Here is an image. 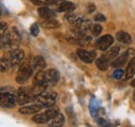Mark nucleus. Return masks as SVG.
<instances>
[{
  "label": "nucleus",
  "mask_w": 135,
  "mask_h": 127,
  "mask_svg": "<svg viewBox=\"0 0 135 127\" xmlns=\"http://www.w3.org/2000/svg\"><path fill=\"white\" fill-rule=\"evenodd\" d=\"M73 9H75V5L74 3L69 1L61 2L57 7V12H60V13H69V12H72Z\"/></svg>",
  "instance_id": "20"
},
{
  "label": "nucleus",
  "mask_w": 135,
  "mask_h": 127,
  "mask_svg": "<svg viewBox=\"0 0 135 127\" xmlns=\"http://www.w3.org/2000/svg\"><path fill=\"white\" fill-rule=\"evenodd\" d=\"M33 66H32V63L29 64L28 62H25L23 63L19 70L17 72V76H16V81L19 84H24L26 83L28 80L32 77V73H33Z\"/></svg>",
  "instance_id": "3"
},
{
  "label": "nucleus",
  "mask_w": 135,
  "mask_h": 127,
  "mask_svg": "<svg viewBox=\"0 0 135 127\" xmlns=\"http://www.w3.org/2000/svg\"><path fill=\"white\" fill-rule=\"evenodd\" d=\"M21 43V35L16 27H12L1 36V48L3 49H17Z\"/></svg>",
  "instance_id": "1"
},
{
  "label": "nucleus",
  "mask_w": 135,
  "mask_h": 127,
  "mask_svg": "<svg viewBox=\"0 0 135 127\" xmlns=\"http://www.w3.org/2000/svg\"><path fill=\"white\" fill-rule=\"evenodd\" d=\"M6 28H7V24L2 21V22L0 23V34H1V36H3V34L5 33Z\"/></svg>",
  "instance_id": "28"
},
{
  "label": "nucleus",
  "mask_w": 135,
  "mask_h": 127,
  "mask_svg": "<svg viewBox=\"0 0 135 127\" xmlns=\"http://www.w3.org/2000/svg\"><path fill=\"white\" fill-rule=\"evenodd\" d=\"M9 67H11V64L8 62L6 56H2V57H1V71L4 72V71L8 70Z\"/></svg>",
  "instance_id": "24"
},
{
  "label": "nucleus",
  "mask_w": 135,
  "mask_h": 127,
  "mask_svg": "<svg viewBox=\"0 0 135 127\" xmlns=\"http://www.w3.org/2000/svg\"><path fill=\"white\" fill-rule=\"evenodd\" d=\"M118 53H119V48L118 47H113V48H111L110 50L107 51V53L105 54V56L109 60H113V59H115L118 56Z\"/></svg>",
  "instance_id": "23"
},
{
  "label": "nucleus",
  "mask_w": 135,
  "mask_h": 127,
  "mask_svg": "<svg viewBox=\"0 0 135 127\" xmlns=\"http://www.w3.org/2000/svg\"><path fill=\"white\" fill-rule=\"evenodd\" d=\"M129 54H130V51H127V52H125L124 54H122L120 56H118L114 60H112L111 65H112L113 67H119V66H123L124 64L126 63V61L128 60V56H129Z\"/></svg>",
  "instance_id": "14"
},
{
  "label": "nucleus",
  "mask_w": 135,
  "mask_h": 127,
  "mask_svg": "<svg viewBox=\"0 0 135 127\" xmlns=\"http://www.w3.org/2000/svg\"><path fill=\"white\" fill-rule=\"evenodd\" d=\"M95 5L94 4H89V5H87V13L88 14H91L94 10H95Z\"/></svg>",
  "instance_id": "30"
},
{
  "label": "nucleus",
  "mask_w": 135,
  "mask_h": 127,
  "mask_svg": "<svg viewBox=\"0 0 135 127\" xmlns=\"http://www.w3.org/2000/svg\"><path fill=\"white\" fill-rule=\"evenodd\" d=\"M74 23H75V27H76V33L80 36H83L85 33L88 30H90V28H91V23L89 20L78 18V20H76Z\"/></svg>",
  "instance_id": "7"
},
{
  "label": "nucleus",
  "mask_w": 135,
  "mask_h": 127,
  "mask_svg": "<svg viewBox=\"0 0 135 127\" xmlns=\"http://www.w3.org/2000/svg\"><path fill=\"white\" fill-rule=\"evenodd\" d=\"M56 96L57 94L53 91H45L42 94L34 96V101L38 104H41L43 108H51L56 102Z\"/></svg>",
  "instance_id": "2"
},
{
  "label": "nucleus",
  "mask_w": 135,
  "mask_h": 127,
  "mask_svg": "<svg viewBox=\"0 0 135 127\" xmlns=\"http://www.w3.org/2000/svg\"><path fill=\"white\" fill-rule=\"evenodd\" d=\"M95 20L97 22H105L106 21V18H105L104 15H102V14H98V15L95 16Z\"/></svg>",
  "instance_id": "29"
},
{
  "label": "nucleus",
  "mask_w": 135,
  "mask_h": 127,
  "mask_svg": "<svg viewBox=\"0 0 135 127\" xmlns=\"http://www.w3.org/2000/svg\"><path fill=\"white\" fill-rule=\"evenodd\" d=\"M33 4L38 6H46V5H59L61 2L66 0H30Z\"/></svg>",
  "instance_id": "16"
},
{
  "label": "nucleus",
  "mask_w": 135,
  "mask_h": 127,
  "mask_svg": "<svg viewBox=\"0 0 135 127\" xmlns=\"http://www.w3.org/2000/svg\"><path fill=\"white\" fill-rule=\"evenodd\" d=\"M112 44H113V37L111 35L107 34V35L100 37L99 39H97L96 47L100 51H106V50H108V48H110L112 46Z\"/></svg>",
  "instance_id": "9"
},
{
  "label": "nucleus",
  "mask_w": 135,
  "mask_h": 127,
  "mask_svg": "<svg viewBox=\"0 0 135 127\" xmlns=\"http://www.w3.org/2000/svg\"><path fill=\"white\" fill-rule=\"evenodd\" d=\"M30 33L33 36H37L40 34V27H38V24L37 23H33L30 26Z\"/></svg>",
  "instance_id": "26"
},
{
  "label": "nucleus",
  "mask_w": 135,
  "mask_h": 127,
  "mask_svg": "<svg viewBox=\"0 0 135 127\" xmlns=\"http://www.w3.org/2000/svg\"><path fill=\"white\" fill-rule=\"evenodd\" d=\"M31 96H33L31 91H28L26 88H19V90L17 91V103H19L20 105L28 103L32 99Z\"/></svg>",
  "instance_id": "8"
},
{
  "label": "nucleus",
  "mask_w": 135,
  "mask_h": 127,
  "mask_svg": "<svg viewBox=\"0 0 135 127\" xmlns=\"http://www.w3.org/2000/svg\"><path fill=\"white\" fill-rule=\"evenodd\" d=\"M6 58L11 64V67H17L24 59V51L20 49H14L6 55Z\"/></svg>",
  "instance_id": "5"
},
{
  "label": "nucleus",
  "mask_w": 135,
  "mask_h": 127,
  "mask_svg": "<svg viewBox=\"0 0 135 127\" xmlns=\"http://www.w3.org/2000/svg\"><path fill=\"white\" fill-rule=\"evenodd\" d=\"M126 79L130 80L135 76V57H133L128 64V67L126 69Z\"/></svg>",
  "instance_id": "21"
},
{
  "label": "nucleus",
  "mask_w": 135,
  "mask_h": 127,
  "mask_svg": "<svg viewBox=\"0 0 135 127\" xmlns=\"http://www.w3.org/2000/svg\"><path fill=\"white\" fill-rule=\"evenodd\" d=\"M133 101H134L135 103V90H134V93H133Z\"/></svg>",
  "instance_id": "32"
},
{
  "label": "nucleus",
  "mask_w": 135,
  "mask_h": 127,
  "mask_svg": "<svg viewBox=\"0 0 135 127\" xmlns=\"http://www.w3.org/2000/svg\"><path fill=\"white\" fill-rule=\"evenodd\" d=\"M17 102V96H15L11 92H1L0 96V103L2 108H6V109H11L14 108L16 105Z\"/></svg>",
  "instance_id": "6"
},
{
  "label": "nucleus",
  "mask_w": 135,
  "mask_h": 127,
  "mask_svg": "<svg viewBox=\"0 0 135 127\" xmlns=\"http://www.w3.org/2000/svg\"><path fill=\"white\" fill-rule=\"evenodd\" d=\"M42 26L44 28H47V29H55V28H58L60 26L59 22L56 21V20H53V19H47L45 20L43 23H42Z\"/></svg>",
  "instance_id": "22"
},
{
  "label": "nucleus",
  "mask_w": 135,
  "mask_h": 127,
  "mask_svg": "<svg viewBox=\"0 0 135 127\" xmlns=\"http://www.w3.org/2000/svg\"><path fill=\"white\" fill-rule=\"evenodd\" d=\"M90 31L91 33L95 35V36H98L100 35L102 32V27L98 24H95V25H91V28H90Z\"/></svg>",
  "instance_id": "25"
},
{
  "label": "nucleus",
  "mask_w": 135,
  "mask_h": 127,
  "mask_svg": "<svg viewBox=\"0 0 135 127\" xmlns=\"http://www.w3.org/2000/svg\"><path fill=\"white\" fill-rule=\"evenodd\" d=\"M31 63H32V66H33L34 69H37V70H42V69H44L46 67V61L42 56L34 57Z\"/></svg>",
  "instance_id": "19"
},
{
  "label": "nucleus",
  "mask_w": 135,
  "mask_h": 127,
  "mask_svg": "<svg viewBox=\"0 0 135 127\" xmlns=\"http://www.w3.org/2000/svg\"><path fill=\"white\" fill-rule=\"evenodd\" d=\"M65 121H66V119H65V116L62 115V114H60V113H58L52 120L50 121V123H49V126L51 127H59V126H62V125H65Z\"/></svg>",
  "instance_id": "18"
},
{
  "label": "nucleus",
  "mask_w": 135,
  "mask_h": 127,
  "mask_svg": "<svg viewBox=\"0 0 135 127\" xmlns=\"http://www.w3.org/2000/svg\"><path fill=\"white\" fill-rule=\"evenodd\" d=\"M43 109V107L38 103H35V104H30V105H25V107H22L19 112L23 115H30V114H35V113H38Z\"/></svg>",
  "instance_id": "12"
},
{
  "label": "nucleus",
  "mask_w": 135,
  "mask_h": 127,
  "mask_svg": "<svg viewBox=\"0 0 135 127\" xmlns=\"http://www.w3.org/2000/svg\"><path fill=\"white\" fill-rule=\"evenodd\" d=\"M125 73H126V72H125L123 69H115V70L113 71V78L115 80H120L124 77Z\"/></svg>",
  "instance_id": "27"
},
{
  "label": "nucleus",
  "mask_w": 135,
  "mask_h": 127,
  "mask_svg": "<svg viewBox=\"0 0 135 127\" xmlns=\"http://www.w3.org/2000/svg\"><path fill=\"white\" fill-rule=\"evenodd\" d=\"M109 59L105 56V55H102L101 57H99L96 61V65L97 67L100 69V70H107L108 67H109Z\"/></svg>",
  "instance_id": "17"
},
{
  "label": "nucleus",
  "mask_w": 135,
  "mask_h": 127,
  "mask_svg": "<svg viewBox=\"0 0 135 127\" xmlns=\"http://www.w3.org/2000/svg\"><path fill=\"white\" fill-rule=\"evenodd\" d=\"M58 113H59V110L57 108H52L42 114H37V115L33 116L32 121L36 124H45L47 122H50Z\"/></svg>",
  "instance_id": "4"
},
{
  "label": "nucleus",
  "mask_w": 135,
  "mask_h": 127,
  "mask_svg": "<svg viewBox=\"0 0 135 127\" xmlns=\"http://www.w3.org/2000/svg\"><path fill=\"white\" fill-rule=\"evenodd\" d=\"M37 13H38V15H40L41 18H43V19H45V20H47V19H53V18L56 17L55 12L52 10L49 7H46V6L40 7V8L37 9Z\"/></svg>",
  "instance_id": "13"
},
{
  "label": "nucleus",
  "mask_w": 135,
  "mask_h": 127,
  "mask_svg": "<svg viewBox=\"0 0 135 127\" xmlns=\"http://www.w3.org/2000/svg\"><path fill=\"white\" fill-rule=\"evenodd\" d=\"M46 76H47V80H48V83L50 86H55L57 85L59 78H60V75H59V71L55 68H51L49 69L47 72H46Z\"/></svg>",
  "instance_id": "11"
},
{
  "label": "nucleus",
  "mask_w": 135,
  "mask_h": 127,
  "mask_svg": "<svg viewBox=\"0 0 135 127\" xmlns=\"http://www.w3.org/2000/svg\"><path fill=\"white\" fill-rule=\"evenodd\" d=\"M131 85H132V87H134V88H135V79H134V81H132Z\"/></svg>",
  "instance_id": "31"
},
{
  "label": "nucleus",
  "mask_w": 135,
  "mask_h": 127,
  "mask_svg": "<svg viewBox=\"0 0 135 127\" xmlns=\"http://www.w3.org/2000/svg\"><path fill=\"white\" fill-rule=\"evenodd\" d=\"M117 39H118L119 43L122 44H126V45H129L132 43V38H131V35L129 33L125 31H118L117 32V35H115Z\"/></svg>",
  "instance_id": "15"
},
{
  "label": "nucleus",
  "mask_w": 135,
  "mask_h": 127,
  "mask_svg": "<svg viewBox=\"0 0 135 127\" xmlns=\"http://www.w3.org/2000/svg\"><path fill=\"white\" fill-rule=\"evenodd\" d=\"M77 55L84 63H91L96 58V52L95 51H87L84 49H78Z\"/></svg>",
  "instance_id": "10"
}]
</instances>
